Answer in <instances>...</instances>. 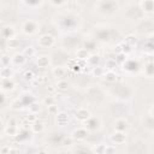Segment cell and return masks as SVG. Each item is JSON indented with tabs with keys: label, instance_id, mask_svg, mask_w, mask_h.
<instances>
[{
	"label": "cell",
	"instance_id": "cell-1",
	"mask_svg": "<svg viewBox=\"0 0 154 154\" xmlns=\"http://www.w3.org/2000/svg\"><path fill=\"white\" fill-rule=\"evenodd\" d=\"M52 23L58 31L65 35L78 32L83 25V19L77 11L72 8H64L53 16Z\"/></svg>",
	"mask_w": 154,
	"mask_h": 154
},
{
	"label": "cell",
	"instance_id": "cell-2",
	"mask_svg": "<svg viewBox=\"0 0 154 154\" xmlns=\"http://www.w3.org/2000/svg\"><path fill=\"white\" fill-rule=\"evenodd\" d=\"M107 94L113 97V100L122 102H130L135 95L134 88L125 82H117L108 87Z\"/></svg>",
	"mask_w": 154,
	"mask_h": 154
},
{
	"label": "cell",
	"instance_id": "cell-3",
	"mask_svg": "<svg viewBox=\"0 0 154 154\" xmlns=\"http://www.w3.org/2000/svg\"><path fill=\"white\" fill-rule=\"evenodd\" d=\"M106 96H107V91L100 84L88 85L84 90V99L93 107L103 106L106 103Z\"/></svg>",
	"mask_w": 154,
	"mask_h": 154
},
{
	"label": "cell",
	"instance_id": "cell-4",
	"mask_svg": "<svg viewBox=\"0 0 154 154\" xmlns=\"http://www.w3.org/2000/svg\"><path fill=\"white\" fill-rule=\"evenodd\" d=\"M94 12L102 18H113L120 10V2L116 0H99L93 5Z\"/></svg>",
	"mask_w": 154,
	"mask_h": 154
},
{
	"label": "cell",
	"instance_id": "cell-5",
	"mask_svg": "<svg viewBox=\"0 0 154 154\" xmlns=\"http://www.w3.org/2000/svg\"><path fill=\"white\" fill-rule=\"evenodd\" d=\"M118 35H119L118 30L108 24H97L94 26V31H93V38L96 42H101V43H109L113 40H116Z\"/></svg>",
	"mask_w": 154,
	"mask_h": 154
},
{
	"label": "cell",
	"instance_id": "cell-6",
	"mask_svg": "<svg viewBox=\"0 0 154 154\" xmlns=\"http://www.w3.org/2000/svg\"><path fill=\"white\" fill-rule=\"evenodd\" d=\"M150 150L149 141L142 137H134L125 143V154H150Z\"/></svg>",
	"mask_w": 154,
	"mask_h": 154
},
{
	"label": "cell",
	"instance_id": "cell-7",
	"mask_svg": "<svg viewBox=\"0 0 154 154\" xmlns=\"http://www.w3.org/2000/svg\"><path fill=\"white\" fill-rule=\"evenodd\" d=\"M82 43H83V37L78 32L65 34V35H61L60 37V48L65 49L66 52L69 51L76 52L79 47H82Z\"/></svg>",
	"mask_w": 154,
	"mask_h": 154
},
{
	"label": "cell",
	"instance_id": "cell-8",
	"mask_svg": "<svg viewBox=\"0 0 154 154\" xmlns=\"http://www.w3.org/2000/svg\"><path fill=\"white\" fill-rule=\"evenodd\" d=\"M124 17L129 22H132L135 24L144 17V13H143V11H142L138 1L137 2H128V4H125V7H124Z\"/></svg>",
	"mask_w": 154,
	"mask_h": 154
},
{
	"label": "cell",
	"instance_id": "cell-9",
	"mask_svg": "<svg viewBox=\"0 0 154 154\" xmlns=\"http://www.w3.org/2000/svg\"><path fill=\"white\" fill-rule=\"evenodd\" d=\"M135 30L138 35H142L144 37L154 34V18L152 16H144L135 24Z\"/></svg>",
	"mask_w": 154,
	"mask_h": 154
},
{
	"label": "cell",
	"instance_id": "cell-10",
	"mask_svg": "<svg viewBox=\"0 0 154 154\" xmlns=\"http://www.w3.org/2000/svg\"><path fill=\"white\" fill-rule=\"evenodd\" d=\"M108 112L111 116L114 118H120V117H126L130 113V106L129 102H122L117 100H112L108 103Z\"/></svg>",
	"mask_w": 154,
	"mask_h": 154
},
{
	"label": "cell",
	"instance_id": "cell-11",
	"mask_svg": "<svg viewBox=\"0 0 154 154\" xmlns=\"http://www.w3.org/2000/svg\"><path fill=\"white\" fill-rule=\"evenodd\" d=\"M48 142L54 146V147H65V146H70L73 141V138L71 136H67L66 134L61 132V131H52L48 137H47Z\"/></svg>",
	"mask_w": 154,
	"mask_h": 154
},
{
	"label": "cell",
	"instance_id": "cell-12",
	"mask_svg": "<svg viewBox=\"0 0 154 154\" xmlns=\"http://www.w3.org/2000/svg\"><path fill=\"white\" fill-rule=\"evenodd\" d=\"M51 60H52V65L54 66H67L70 63V55L69 53L63 49V48H58L57 51H54V53L51 55Z\"/></svg>",
	"mask_w": 154,
	"mask_h": 154
},
{
	"label": "cell",
	"instance_id": "cell-13",
	"mask_svg": "<svg viewBox=\"0 0 154 154\" xmlns=\"http://www.w3.org/2000/svg\"><path fill=\"white\" fill-rule=\"evenodd\" d=\"M20 31L25 36H34L40 31V23L35 19H25L20 24Z\"/></svg>",
	"mask_w": 154,
	"mask_h": 154
},
{
	"label": "cell",
	"instance_id": "cell-14",
	"mask_svg": "<svg viewBox=\"0 0 154 154\" xmlns=\"http://www.w3.org/2000/svg\"><path fill=\"white\" fill-rule=\"evenodd\" d=\"M37 45L40 48H43V49L53 48L57 45V38L51 32H42L37 37Z\"/></svg>",
	"mask_w": 154,
	"mask_h": 154
},
{
	"label": "cell",
	"instance_id": "cell-15",
	"mask_svg": "<svg viewBox=\"0 0 154 154\" xmlns=\"http://www.w3.org/2000/svg\"><path fill=\"white\" fill-rule=\"evenodd\" d=\"M1 37L4 41H13L17 37V29L16 26L11 23V24H2L1 25Z\"/></svg>",
	"mask_w": 154,
	"mask_h": 154
},
{
	"label": "cell",
	"instance_id": "cell-16",
	"mask_svg": "<svg viewBox=\"0 0 154 154\" xmlns=\"http://www.w3.org/2000/svg\"><path fill=\"white\" fill-rule=\"evenodd\" d=\"M83 126L89 131V132H97L101 130L102 128V122L99 117L96 116H91L89 119H87L83 123Z\"/></svg>",
	"mask_w": 154,
	"mask_h": 154
},
{
	"label": "cell",
	"instance_id": "cell-17",
	"mask_svg": "<svg viewBox=\"0 0 154 154\" xmlns=\"http://www.w3.org/2000/svg\"><path fill=\"white\" fill-rule=\"evenodd\" d=\"M130 130V122L128 120L126 117H120V118H114L113 120V131H119V132H125Z\"/></svg>",
	"mask_w": 154,
	"mask_h": 154
},
{
	"label": "cell",
	"instance_id": "cell-18",
	"mask_svg": "<svg viewBox=\"0 0 154 154\" xmlns=\"http://www.w3.org/2000/svg\"><path fill=\"white\" fill-rule=\"evenodd\" d=\"M141 64L138 63V60L136 59H132V58H129V59H125L124 63H123V70L126 72V73H136L141 70Z\"/></svg>",
	"mask_w": 154,
	"mask_h": 154
},
{
	"label": "cell",
	"instance_id": "cell-19",
	"mask_svg": "<svg viewBox=\"0 0 154 154\" xmlns=\"http://www.w3.org/2000/svg\"><path fill=\"white\" fill-rule=\"evenodd\" d=\"M18 5L25 10H41L46 2L42 0H22L18 2Z\"/></svg>",
	"mask_w": 154,
	"mask_h": 154
},
{
	"label": "cell",
	"instance_id": "cell-20",
	"mask_svg": "<svg viewBox=\"0 0 154 154\" xmlns=\"http://www.w3.org/2000/svg\"><path fill=\"white\" fill-rule=\"evenodd\" d=\"M141 48H142V52L146 54H149V55L154 54V34L144 37Z\"/></svg>",
	"mask_w": 154,
	"mask_h": 154
},
{
	"label": "cell",
	"instance_id": "cell-21",
	"mask_svg": "<svg viewBox=\"0 0 154 154\" xmlns=\"http://www.w3.org/2000/svg\"><path fill=\"white\" fill-rule=\"evenodd\" d=\"M89 131L84 128V126H78L77 129H75L72 132H71V137L75 140V141H85L89 136Z\"/></svg>",
	"mask_w": 154,
	"mask_h": 154
},
{
	"label": "cell",
	"instance_id": "cell-22",
	"mask_svg": "<svg viewBox=\"0 0 154 154\" xmlns=\"http://www.w3.org/2000/svg\"><path fill=\"white\" fill-rule=\"evenodd\" d=\"M141 125H142V128H143L146 131L154 134V117L150 116L149 113H148L147 116L142 117V119H141Z\"/></svg>",
	"mask_w": 154,
	"mask_h": 154
},
{
	"label": "cell",
	"instance_id": "cell-23",
	"mask_svg": "<svg viewBox=\"0 0 154 154\" xmlns=\"http://www.w3.org/2000/svg\"><path fill=\"white\" fill-rule=\"evenodd\" d=\"M91 117V113L90 111L87 108V107H78L76 111H75V118L81 122V123H84L87 119H89Z\"/></svg>",
	"mask_w": 154,
	"mask_h": 154
},
{
	"label": "cell",
	"instance_id": "cell-24",
	"mask_svg": "<svg viewBox=\"0 0 154 154\" xmlns=\"http://www.w3.org/2000/svg\"><path fill=\"white\" fill-rule=\"evenodd\" d=\"M144 16H152L154 14V0H142L138 1Z\"/></svg>",
	"mask_w": 154,
	"mask_h": 154
},
{
	"label": "cell",
	"instance_id": "cell-25",
	"mask_svg": "<svg viewBox=\"0 0 154 154\" xmlns=\"http://www.w3.org/2000/svg\"><path fill=\"white\" fill-rule=\"evenodd\" d=\"M109 140L114 144H124V143H126V134L119 132V131H113L109 136Z\"/></svg>",
	"mask_w": 154,
	"mask_h": 154
},
{
	"label": "cell",
	"instance_id": "cell-26",
	"mask_svg": "<svg viewBox=\"0 0 154 154\" xmlns=\"http://www.w3.org/2000/svg\"><path fill=\"white\" fill-rule=\"evenodd\" d=\"M142 73L147 78H154V60H148L141 67Z\"/></svg>",
	"mask_w": 154,
	"mask_h": 154
},
{
	"label": "cell",
	"instance_id": "cell-27",
	"mask_svg": "<svg viewBox=\"0 0 154 154\" xmlns=\"http://www.w3.org/2000/svg\"><path fill=\"white\" fill-rule=\"evenodd\" d=\"M102 78L109 85H112V84H114V83L118 82V75H117V72L114 70H107V71H105V75H103Z\"/></svg>",
	"mask_w": 154,
	"mask_h": 154
},
{
	"label": "cell",
	"instance_id": "cell-28",
	"mask_svg": "<svg viewBox=\"0 0 154 154\" xmlns=\"http://www.w3.org/2000/svg\"><path fill=\"white\" fill-rule=\"evenodd\" d=\"M55 123L58 126H66L69 124V114L66 112H58L55 114Z\"/></svg>",
	"mask_w": 154,
	"mask_h": 154
},
{
	"label": "cell",
	"instance_id": "cell-29",
	"mask_svg": "<svg viewBox=\"0 0 154 154\" xmlns=\"http://www.w3.org/2000/svg\"><path fill=\"white\" fill-rule=\"evenodd\" d=\"M16 87V83L12 78H6L1 81V91L2 93H7V91H12Z\"/></svg>",
	"mask_w": 154,
	"mask_h": 154
},
{
	"label": "cell",
	"instance_id": "cell-30",
	"mask_svg": "<svg viewBox=\"0 0 154 154\" xmlns=\"http://www.w3.org/2000/svg\"><path fill=\"white\" fill-rule=\"evenodd\" d=\"M25 61H26V57L23 53H16L11 58V64L14 66H22L25 64Z\"/></svg>",
	"mask_w": 154,
	"mask_h": 154
},
{
	"label": "cell",
	"instance_id": "cell-31",
	"mask_svg": "<svg viewBox=\"0 0 154 154\" xmlns=\"http://www.w3.org/2000/svg\"><path fill=\"white\" fill-rule=\"evenodd\" d=\"M36 64H37L40 67H47L49 64H52L51 57H49V55H46V54L36 55Z\"/></svg>",
	"mask_w": 154,
	"mask_h": 154
},
{
	"label": "cell",
	"instance_id": "cell-32",
	"mask_svg": "<svg viewBox=\"0 0 154 154\" xmlns=\"http://www.w3.org/2000/svg\"><path fill=\"white\" fill-rule=\"evenodd\" d=\"M54 77L59 78V79H64L65 75H66V67L65 66H54L52 70Z\"/></svg>",
	"mask_w": 154,
	"mask_h": 154
},
{
	"label": "cell",
	"instance_id": "cell-33",
	"mask_svg": "<svg viewBox=\"0 0 154 154\" xmlns=\"http://www.w3.org/2000/svg\"><path fill=\"white\" fill-rule=\"evenodd\" d=\"M48 5L49 6H52V7H54L55 10H64V8H66L67 6H69V1H59V0H52V1H49L48 2Z\"/></svg>",
	"mask_w": 154,
	"mask_h": 154
},
{
	"label": "cell",
	"instance_id": "cell-34",
	"mask_svg": "<svg viewBox=\"0 0 154 154\" xmlns=\"http://www.w3.org/2000/svg\"><path fill=\"white\" fill-rule=\"evenodd\" d=\"M87 61H88V64L91 66V69L97 67V66H99V63H100V55H99V54H95V53H91V54L89 55V58L87 59Z\"/></svg>",
	"mask_w": 154,
	"mask_h": 154
},
{
	"label": "cell",
	"instance_id": "cell-35",
	"mask_svg": "<svg viewBox=\"0 0 154 154\" xmlns=\"http://www.w3.org/2000/svg\"><path fill=\"white\" fill-rule=\"evenodd\" d=\"M106 149H107V144L101 143V142L95 143V146L91 148L94 154H106Z\"/></svg>",
	"mask_w": 154,
	"mask_h": 154
},
{
	"label": "cell",
	"instance_id": "cell-36",
	"mask_svg": "<svg viewBox=\"0 0 154 154\" xmlns=\"http://www.w3.org/2000/svg\"><path fill=\"white\" fill-rule=\"evenodd\" d=\"M90 54H91V53H90L89 51H87L85 48H83V47H79V48L76 51V57H77L78 59H82V60H84V59L87 60Z\"/></svg>",
	"mask_w": 154,
	"mask_h": 154
},
{
	"label": "cell",
	"instance_id": "cell-37",
	"mask_svg": "<svg viewBox=\"0 0 154 154\" xmlns=\"http://www.w3.org/2000/svg\"><path fill=\"white\" fill-rule=\"evenodd\" d=\"M57 89L60 91H67L69 89V82L66 79H59L57 82Z\"/></svg>",
	"mask_w": 154,
	"mask_h": 154
},
{
	"label": "cell",
	"instance_id": "cell-38",
	"mask_svg": "<svg viewBox=\"0 0 154 154\" xmlns=\"http://www.w3.org/2000/svg\"><path fill=\"white\" fill-rule=\"evenodd\" d=\"M43 129H45V125H43V123L40 122V120H35V122L31 124V130H32L34 132H41Z\"/></svg>",
	"mask_w": 154,
	"mask_h": 154
},
{
	"label": "cell",
	"instance_id": "cell-39",
	"mask_svg": "<svg viewBox=\"0 0 154 154\" xmlns=\"http://www.w3.org/2000/svg\"><path fill=\"white\" fill-rule=\"evenodd\" d=\"M125 45L128 46V47H132V46H135V43H136V36L134 35V34H129L126 37H125Z\"/></svg>",
	"mask_w": 154,
	"mask_h": 154
},
{
	"label": "cell",
	"instance_id": "cell-40",
	"mask_svg": "<svg viewBox=\"0 0 154 154\" xmlns=\"http://www.w3.org/2000/svg\"><path fill=\"white\" fill-rule=\"evenodd\" d=\"M1 78L6 79V78H12V70L10 66L7 67H1Z\"/></svg>",
	"mask_w": 154,
	"mask_h": 154
},
{
	"label": "cell",
	"instance_id": "cell-41",
	"mask_svg": "<svg viewBox=\"0 0 154 154\" xmlns=\"http://www.w3.org/2000/svg\"><path fill=\"white\" fill-rule=\"evenodd\" d=\"M23 54H24L26 58H30V57H34V55L36 54V51H35L34 47H26V48H24Z\"/></svg>",
	"mask_w": 154,
	"mask_h": 154
},
{
	"label": "cell",
	"instance_id": "cell-42",
	"mask_svg": "<svg viewBox=\"0 0 154 154\" xmlns=\"http://www.w3.org/2000/svg\"><path fill=\"white\" fill-rule=\"evenodd\" d=\"M73 154H94L93 153V150L90 149V148H85V147H81V148H78Z\"/></svg>",
	"mask_w": 154,
	"mask_h": 154
},
{
	"label": "cell",
	"instance_id": "cell-43",
	"mask_svg": "<svg viewBox=\"0 0 154 154\" xmlns=\"http://www.w3.org/2000/svg\"><path fill=\"white\" fill-rule=\"evenodd\" d=\"M10 63H11V59L4 53L2 54V58H1V66L2 67H7V66H10Z\"/></svg>",
	"mask_w": 154,
	"mask_h": 154
},
{
	"label": "cell",
	"instance_id": "cell-44",
	"mask_svg": "<svg viewBox=\"0 0 154 154\" xmlns=\"http://www.w3.org/2000/svg\"><path fill=\"white\" fill-rule=\"evenodd\" d=\"M106 154H116V147H114V146H112V144H107Z\"/></svg>",
	"mask_w": 154,
	"mask_h": 154
},
{
	"label": "cell",
	"instance_id": "cell-45",
	"mask_svg": "<svg viewBox=\"0 0 154 154\" xmlns=\"http://www.w3.org/2000/svg\"><path fill=\"white\" fill-rule=\"evenodd\" d=\"M150 116H153L154 117V102L150 105V107H149V112H148Z\"/></svg>",
	"mask_w": 154,
	"mask_h": 154
},
{
	"label": "cell",
	"instance_id": "cell-46",
	"mask_svg": "<svg viewBox=\"0 0 154 154\" xmlns=\"http://www.w3.org/2000/svg\"><path fill=\"white\" fill-rule=\"evenodd\" d=\"M8 154H18V150L16 148H12L10 147V150H8Z\"/></svg>",
	"mask_w": 154,
	"mask_h": 154
},
{
	"label": "cell",
	"instance_id": "cell-47",
	"mask_svg": "<svg viewBox=\"0 0 154 154\" xmlns=\"http://www.w3.org/2000/svg\"><path fill=\"white\" fill-rule=\"evenodd\" d=\"M31 76H32V73H31L30 71H28V72L25 73V78H26V79H31V78H32Z\"/></svg>",
	"mask_w": 154,
	"mask_h": 154
},
{
	"label": "cell",
	"instance_id": "cell-48",
	"mask_svg": "<svg viewBox=\"0 0 154 154\" xmlns=\"http://www.w3.org/2000/svg\"><path fill=\"white\" fill-rule=\"evenodd\" d=\"M152 144L154 146V134H153V136H152Z\"/></svg>",
	"mask_w": 154,
	"mask_h": 154
}]
</instances>
